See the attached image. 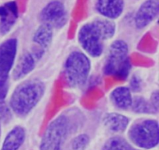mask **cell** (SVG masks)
Wrapping results in <instances>:
<instances>
[{
  "label": "cell",
  "instance_id": "obj_1",
  "mask_svg": "<svg viewBox=\"0 0 159 150\" xmlns=\"http://www.w3.org/2000/svg\"><path fill=\"white\" fill-rule=\"evenodd\" d=\"M116 34V24L109 19H96L82 25L78 32V41L84 53L92 58H99L103 52L104 42Z\"/></svg>",
  "mask_w": 159,
  "mask_h": 150
},
{
  "label": "cell",
  "instance_id": "obj_2",
  "mask_svg": "<svg viewBox=\"0 0 159 150\" xmlns=\"http://www.w3.org/2000/svg\"><path fill=\"white\" fill-rule=\"evenodd\" d=\"M46 86L39 79H28L14 90L9 99V110L19 117L29 115L43 97Z\"/></svg>",
  "mask_w": 159,
  "mask_h": 150
},
{
  "label": "cell",
  "instance_id": "obj_3",
  "mask_svg": "<svg viewBox=\"0 0 159 150\" xmlns=\"http://www.w3.org/2000/svg\"><path fill=\"white\" fill-rule=\"evenodd\" d=\"M130 70L131 62L129 55L128 45L124 40H115L110 45L103 66L104 73L120 79H126Z\"/></svg>",
  "mask_w": 159,
  "mask_h": 150
},
{
  "label": "cell",
  "instance_id": "obj_4",
  "mask_svg": "<svg viewBox=\"0 0 159 150\" xmlns=\"http://www.w3.org/2000/svg\"><path fill=\"white\" fill-rule=\"evenodd\" d=\"M91 72L89 57L84 52L72 51L66 59L65 74L67 82L73 88H81L88 81Z\"/></svg>",
  "mask_w": 159,
  "mask_h": 150
},
{
  "label": "cell",
  "instance_id": "obj_5",
  "mask_svg": "<svg viewBox=\"0 0 159 150\" xmlns=\"http://www.w3.org/2000/svg\"><path fill=\"white\" fill-rule=\"evenodd\" d=\"M128 137L134 146L144 149L156 147L159 142L158 122L153 118H144L134 124L128 131Z\"/></svg>",
  "mask_w": 159,
  "mask_h": 150
},
{
  "label": "cell",
  "instance_id": "obj_6",
  "mask_svg": "<svg viewBox=\"0 0 159 150\" xmlns=\"http://www.w3.org/2000/svg\"><path fill=\"white\" fill-rule=\"evenodd\" d=\"M70 130V119L67 115L56 117L47 127L40 142V150H62Z\"/></svg>",
  "mask_w": 159,
  "mask_h": 150
},
{
  "label": "cell",
  "instance_id": "obj_7",
  "mask_svg": "<svg viewBox=\"0 0 159 150\" xmlns=\"http://www.w3.org/2000/svg\"><path fill=\"white\" fill-rule=\"evenodd\" d=\"M40 19L44 24L51 28H61L68 21V12L62 2L52 1L48 3L40 12Z\"/></svg>",
  "mask_w": 159,
  "mask_h": 150
},
{
  "label": "cell",
  "instance_id": "obj_8",
  "mask_svg": "<svg viewBox=\"0 0 159 150\" xmlns=\"http://www.w3.org/2000/svg\"><path fill=\"white\" fill-rule=\"evenodd\" d=\"M18 42L16 38H9L0 44V79L9 77L16 62Z\"/></svg>",
  "mask_w": 159,
  "mask_h": 150
},
{
  "label": "cell",
  "instance_id": "obj_9",
  "mask_svg": "<svg viewBox=\"0 0 159 150\" xmlns=\"http://www.w3.org/2000/svg\"><path fill=\"white\" fill-rule=\"evenodd\" d=\"M43 51L40 48L32 51H26L16 62L12 70V77L15 80H20L30 74L35 68L36 63L41 58Z\"/></svg>",
  "mask_w": 159,
  "mask_h": 150
},
{
  "label": "cell",
  "instance_id": "obj_10",
  "mask_svg": "<svg viewBox=\"0 0 159 150\" xmlns=\"http://www.w3.org/2000/svg\"><path fill=\"white\" fill-rule=\"evenodd\" d=\"M159 12L158 0H147L141 4L134 16L135 26L144 29L157 17Z\"/></svg>",
  "mask_w": 159,
  "mask_h": 150
},
{
  "label": "cell",
  "instance_id": "obj_11",
  "mask_svg": "<svg viewBox=\"0 0 159 150\" xmlns=\"http://www.w3.org/2000/svg\"><path fill=\"white\" fill-rule=\"evenodd\" d=\"M18 18V7L16 2L11 1L0 6V34H9Z\"/></svg>",
  "mask_w": 159,
  "mask_h": 150
},
{
  "label": "cell",
  "instance_id": "obj_12",
  "mask_svg": "<svg viewBox=\"0 0 159 150\" xmlns=\"http://www.w3.org/2000/svg\"><path fill=\"white\" fill-rule=\"evenodd\" d=\"M96 10L100 15L109 20L117 19L124 9V0H98Z\"/></svg>",
  "mask_w": 159,
  "mask_h": 150
},
{
  "label": "cell",
  "instance_id": "obj_13",
  "mask_svg": "<svg viewBox=\"0 0 159 150\" xmlns=\"http://www.w3.org/2000/svg\"><path fill=\"white\" fill-rule=\"evenodd\" d=\"M110 99L115 107L119 110H126L131 108L134 97L129 87L120 86L116 87L110 93Z\"/></svg>",
  "mask_w": 159,
  "mask_h": 150
},
{
  "label": "cell",
  "instance_id": "obj_14",
  "mask_svg": "<svg viewBox=\"0 0 159 150\" xmlns=\"http://www.w3.org/2000/svg\"><path fill=\"white\" fill-rule=\"evenodd\" d=\"M103 124L110 132L120 133L127 129L130 124L128 117L118 112L107 113L103 117Z\"/></svg>",
  "mask_w": 159,
  "mask_h": 150
},
{
  "label": "cell",
  "instance_id": "obj_15",
  "mask_svg": "<svg viewBox=\"0 0 159 150\" xmlns=\"http://www.w3.org/2000/svg\"><path fill=\"white\" fill-rule=\"evenodd\" d=\"M26 138L25 129L21 126H15L6 135L1 150H19Z\"/></svg>",
  "mask_w": 159,
  "mask_h": 150
},
{
  "label": "cell",
  "instance_id": "obj_16",
  "mask_svg": "<svg viewBox=\"0 0 159 150\" xmlns=\"http://www.w3.org/2000/svg\"><path fill=\"white\" fill-rule=\"evenodd\" d=\"M53 39V29L48 25L43 24L39 26L33 37V40L38 48L44 50L49 47Z\"/></svg>",
  "mask_w": 159,
  "mask_h": 150
},
{
  "label": "cell",
  "instance_id": "obj_17",
  "mask_svg": "<svg viewBox=\"0 0 159 150\" xmlns=\"http://www.w3.org/2000/svg\"><path fill=\"white\" fill-rule=\"evenodd\" d=\"M102 150H136L128 142L120 136L109 138L102 146Z\"/></svg>",
  "mask_w": 159,
  "mask_h": 150
},
{
  "label": "cell",
  "instance_id": "obj_18",
  "mask_svg": "<svg viewBox=\"0 0 159 150\" xmlns=\"http://www.w3.org/2000/svg\"><path fill=\"white\" fill-rule=\"evenodd\" d=\"M131 108L133 111L137 114H144V115H147V114L155 112L154 109L152 108L149 101H147L143 96L134 97Z\"/></svg>",
  "mask_w": 159,
  "mask_h": 150
},
{
  "label": "cell",
  "instance_id": "obj_19",
  "mask_svg": "<svg viewBox=\"0 0 159 150\" xmlns=\"http://www.w3.org/2000/svg\"><path fill=\"white\" fill-rule=\"evenodd\" d=\"M89 143V137L86 134H81L73 138L71 149L73 150H85Z\"/></svg>",
  "mask_w": 159,
  "mask_h": 150
},
{
  "label": "cell",
  "instance_id": "obj_20",
  "mask_svg": "<svg viewBox=\"0 0 159 150\" xmlns=\"http://www.w3.org/2000/svg\"><path fill=\"white\" fill-rule=\"evenodd\" d=\"M9 84L8 78L0 79V104H3L9 94Z\"/></svg>",
  "mask_w": 159,
  "mask_h": 150
},
{
  "label": "cell",
  "instance_id": "obj_21",
  "mask_svg": "<svg viewBox=\"0 0 159 150\" xmlns=\"http://www.w3.org/2000/svg\"><path fill=\"white\" fill-rule=\"evenodd\" d=\"M129 88L130 89L131 91H138V90H141V79H139L137 76H134L131 79L130 82V87Z\"/></svg>",
  "mask_w": 159,
  "mask_h": 150
},
{
  "label": "cell",
  "instance_id": "obj_22",
  "mask_svg": "<svg viewBox=\"0 0 159 150\" xmlns=\"http://www.w3.org/2000/svg\"><path fill=\"white\" fill-rule=\"evenodd\" d=\"M150 102L151 105H152V108L154 109L155 112H158V91H155L152 94L150 98Z\"/></svg>",
  "mask_w": 159,
  "mask_h": 150
},
{
  "label": "cell",
  "instance_id": "obj_23",
  "mask_svg": "<svg viewBox=\"0 0 159 150\" xmlns=\"http://www.w3.org/2000/svg\"><path fill=\"white\" fill-rule=\"evenodd\" d=\"M2 135V127H1V123H0V138H1Z\"/></svg>",
  "mask_w": 159,
  "mask_h": 150
}]
</instances>
